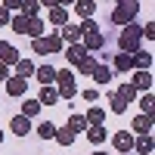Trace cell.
I'll use <instances>...</instances> for the list:
<instances>
[{"instance_id":"1","label":"cell","mask_w":155,"mask_h":155,"mask_svg":"<svg viewBox=\"0 0 155 155\" xmlns=\"http://www.w3.org/2000/svg\"><path fill=\"white\" fill-rule=\"evenodd\" d=\"M81 47L87 50V53H93V50H102L106 47V34L99 31V25L93 22V19H84V25H81Z\"/></svg>"},{"instance_id":"2","label":"cell","mask_w":155,"mask_h":155,"mask_svg":"<svg viewBox=\"0 0 155 155\" xmlns=\"http://www.w3.org/2000/svg\"><path fill=\"white\" fill-rule=\"evenodd\" d=\"M140 44H143V31H140V25H124V31L118 34V50L121 53H137Z\"/></svg>"},{"instance_id":"3","label":"cell","mask_w":155,"mask_h":155,"mask_svg":"<svg viewBox=\"0 0 155 155\" xmlns=\"http://www.w3.org/2000/svg\"><path fill=\"white\" fill-rule=\"evenodd\" d=\"M56 93L59 96H65V99H71V96H78V84H74V71L71 68H62V71H56Z\"/></svg>"},{"instance_id":"4","label":"cell","mask_w":155,"mask_h":155,"mask_svg":"<svg viewBox=\"0 0 155 155\" xmlns=\"http://www.w3.org/2000/svg\"><path fill=\"white\" fill-rule=\"evenodd\" d=\"M137 12H140L137 3H118V6L112 9V22H115V25H130V22L137 19Z\"/></svg>"},{"instance_id":"5","label":"cell","mask_w":155,"mask_h":155,"mask_svg":"<svg viewBox=\"0 0 155 155\" xmlns=\"http://www.w3.org/2000/svg\"><path fill=\"white\" fill-rule=\"evenodd\" d=\"M22 56H19V50L12 47L9 41H0V62H3V65H16Z\"/></svg>"},{"instance_id":"6","label":"cell","mask_w":155,"mask_h":155,"mask_svg":"<svg viewBox=\"0 0 155 155\" xmlns=\"http://www.w3.org/2000/svg\"><path fill=\"white\" fill-rule=\"evenodd\" d=\"M130 65H134V71H149V65H152V53H146V50L130 53Z\"/></svg>"},{"instance_id":"7","label":"cell","mask_w":155,"mask_h":155,"mask_svg":"<svg viewBox=\"0 0 155 155\" xmlns=\"http://www.w3.org/2000/svg\"><path fill=\"white\" fill-rule=\"evenodd\" d=\"M25 90H28V81H25V78H16V74L6 78V93L9 96H22Z\"/></svg>"},{"instance_id":"8","label":"cell","mask_w":155,"mask_h":155,"mask_svg":"<svg viewBox=\"0 0 155 155\" xmlns=\"http://www.w3.org/2000/svg\"><path fill=\"white\" fill-rule=\"evenodd\" d=\"M112 143H115L118 152H130V149H134V137L127 134V130H118V134L112 137Z\"/></svg>"},{"instance_id":"9","label":"cell","mask_w":155,"mask_h":155,"mask_svg":"<svg viewBox=\"0 0 155 155\" xmlns=\"http://www.w3.org/2000/svg\"><path fill=\"white\" fill-rule=\"evenodd\" d=\"M81 25H62V31H59V37L62 41H68V44H81Z\"/></svg>"},{"instance_id":"10","label":"cell","mask_w":155,"mask_h":155,"mask_svg":"<svg viewBox=\"0 0 155 155\" xmlns=\"http://www.w3.org/2000/svg\"><path fill=\"white\" fill-rule=\"evenodd\" d=\"M87 140H90V143H93V146H99V143H106V140H109V134H106V127H102V124H96V127H87Z\"/></svg>"},{"instance_id":"11","label":"cell","mask_w":155,"mask_h":155,"mask_svg":"<svg viewBox=\"0 0 155 155\" xmlns=\"http://www.w3.org/2000/svg\"><path fill=\"white\" fill-rule=\"evenodd\" d=\"M9 130L16 134V137H25V134L31 130V124H28V118H25V115H16V118L9 121Z\"/></svg>"},{"instance_id":"12","label":"cell","mask_w":155,"mask_h":155,"mask_svg":"<svg viewBox=\"0 0 155 155\" xmlns=\"http://www.w3.org/2000/svg\"><path fill=\"white\" fill-rule=\"evenodd\" d=\"M34 74H37V81H41V87H47V84L56 81V68H53V65H41V68H34Z\"/></svg>"},{"instance_id":"13","label":"cell","mask_w":155,"mask_h":155,"mask_svg":"<svg viewBox=\"0 0 155 155\" xmlns=\"http://www.w3.org/2000/svg\"><path fill=\"white\" fill-rule=\"evenodd\" d=\"M130 84H134V90H146V93H149V90H152V74L149 71H137Z\"/></svg>"},{"instance_id":"14","label":"cell","mask_w":155,"mask_h":155,"mask_svg":"<svg viewBox=\"0 0 155 155\" xmlns=\"http://www.w3.org/2000/svg\"><path fill=\"white\" fill-rule=\"evenodd\" d=\"M152 146H155V143H152V134H140V137L134 140V149H137L140 155H149Z\"/></svg>"},{"instance_id":"15","label":"cell","mask_w":155,"mask_h":155,"mask_svg":"<svg viewBox=\"0 0 155 155\" xmlns=\"http://www.w3.org/2000/svg\"><path fill=\"white\" fill-rule=\"evenodd\" d=\"M93 0H74V12H78V16H81V19H93Z\"/></svg>"},{"instance_id":"16","label":"cell","mask_w":155,"mask_h":155,"mask_svg":"<svg viewBox=\"0 0 155 155\" xmlns=\"http://www.w3.org/2000/svg\"><path fill=\"white\" fill-rule=\"evenodd\" d=\"M134 130L137 134H152V115H137L134 118Z\"/></svg>"},{"instance_id":"17","label":"cell","mask_w":155,"mask_h":155,"mask_svg":"<svg viewBox=\"0 0 155 155\" xmlns=\"http://www.w3.org/2000/svg\"><path fill=\"white\" fill-rule=\"evenodd\" d=\"M37 102H41V106H53V102H59V93H56V87H41V99H37Z\"/></svg>"},{"instance_id":"18","label":"cell","mask_w":155,"mask_h":155,"mask_svg":"<svg viewBox=\"0 0 155 155\" xmlns=\"http://www.w3.org/2000/svg\"><path fill=\"white\" fill-rule=\"evenodd\" d=\"M84 56H87V50H84L81 44H71V47H68V53H65V59H68V65H78V62H81Z\"/></svg>"},{"instance_id":"19","label":"cell","mask_w":155,"mask_h":155,"mask_svg":"<svg viewBox=\"0 0 155 155\" xmlns=\"http://www.w3.org/2000/svg\"><path fill=\"white\" fill-rule=\"evenodd\" d=\"M112 65H115V71H130L134 65H130V53H121V56H112Z\"/></svg>"},{"instance_id":"20","label":"cell","mask_w":155,"mask_h":155,"mask_svg":"<svg viewBox=\"0 0 155 155\" xmlns=\"http://www.w3.org/2000/svg\"><path fill=\"white\" fill-rule=\"evenodd\" d=\"M50 22L53 25H68V9L65 6H53L50 9Z\"/></svg>"},{"instance_id":"21","label":"cell","mask_w":155,"mask_h":155,"mask_svg":"<svg viewBox=\"0 0 155 155\" xmlns=\"http://www.w3.org/2000/svg\"><path fill=\"white\" fill-rule=\"evenodd\" d=\"M34 74V62L31 59H19L16 62V78H31Z\"/></svg>"},{"instance_id":"22","label":"cell","mask_w":155,"mask_h":155,"mask_svg":"<svg viewBox=\"0 0 155 155\" xmlns=\"http://www.w3.org/2000/svg\"><path fill=\"white\" fill-rule=\"evenodd\" d=\"M19 12H22V16H28V19H34L37 12H41V3H37V0H22Z\"/></svg>"},{"instance_id":"23","label":"cell","mask_w":155,"mask_h":155,"mask_svg":"<svg viewBox=\"0 0 155 155\" xmlns=\"http://www.w3.org/2000/svg\"><path fill=\"white\" fill-rule=\"evenodd\" d=\"M44 41H47V53H59V50H62V37H59V31L47 34Z\"/></svg>"},{"instance_id":"24","label":"cell","mask_w":155,"mask_h":155,"mask_svg":"<svg viewBox=\"0 0 155 155\" xmlns=\"http://www.w3.org/2000/svg\"><path fill=\"white\" fill-rule=\"evenodd\" d=\"M96 65H99V62H96L93 56L87 53V56H84L81 62H78V71H81V74H93V68H96Z\"/></svg>"},{"instance_id":"25","label":"cell","mask_w":155,"mask_h":155,"mask_svg":"<svg viewBox=\"0 0 155 155\" xmlns=\"http://www.w3.org/2000/svg\"><path fill=\"white\" fill-rule=\"evenodd\" d=\"M84 121H87L90 127H96V124H102V121H106V112H102V109H90V112L84 115Z\"/></svg>"},{"instance_id":"26","label":"cell","mask_w":155,"mask_h":155,"mask_svg":"<svg viewBox=\"0 0 155 155\" xmlns=\"http://www.w3.org/2000/svg\"><path fill=\"white\" fill-rule=\"evenodd\" d=\"M37 112H41V102H37V99H25L22 102V115H25V118H34Z\"/></svg>"},{"instance_id":"27","label":"cell","mask_w":155,"mask_h":155,"mask_svg":"<svg viewBox=\"0 0 155 155\" xmlns=\"http://www.w3.org/2000/svg\"><path fill=\"white\" fill-rule=\"evenodd\" d=\"M65 127H68L71 134H78V130H87V121H84V115H71Z\"/></svg>"},{"instance_id":"28","label":"cell","mask_w":155,"mask_h":155,"mask_svg":"<svg viewBox=\"0 0 155 155\" xmlns=\"http://www.w3.org/2000/svg\"><path fill=\"white\" fill-rule=\"evenodd\" d=\"M37 137H41V140H53L56 137V124L53 121H44L41 127H37Z\"/></svg>"},{"instance_id":"29","label":"cell","mask_w":155,"mask_h":155,"mask_svg":"<svg viewBox=\"0 0 155 155\" xmlns=\"http://www.w3.org/2000/svg\"><path fill=\"white\" fill-rule=\"evenodd\" d=\"M115 93H118L124 102H134V99H137V90H134V84H121L118 90H115Z\"/></svg>"},{"instance_id":"30","label":"cell","mask_w":155,"mask_h":155,"mask_svg":"<svg viewBox=\"0 0 155 155\" xmlns=\"http://www.w3.org/2000/svg\"><path fill=\"white\" fill-rule=\"evenodd\" d=\"M53 140H56L59 146H71V143H74V134L68 130V127H62V130H56V137H53Z\"/></svg>"},{"instance_id":"31","label":"cell","mask_w":155,"mask_h":155,"mask_svg":"<svg viewBox=\"0 0 155 155\" xmlns=\"http://www.w3.org/2000/svg\"><path fill=\"white\" fill-rule=\"evenodd\" d=\"M25 34H31V37H41V34H44V22H41V16L28 19V31H25Z\"/></svg>"},{"instance_id":"32","label":"cell","mask_w":155,"mask_h":155,"mask_svg":"<svg viewBox=\"0 0 155 155\" xmlns=\"http://www.w3.org/2000/svg\"><path fill=\"white\" fill-rule=\"evenodd\" d=\"M93 81H96V84H109V81H112V71H109L106 65H96V68H93Z\"/></svg>"},{"instance_id":"33","label":"cell","mask_w":155,"mask_h":155,"mask_svg":"<svg viewBox=\"0 0 155 155\" xmlns=\"http://www.w3.org/2000/svg\"><path fill=\"white\" fill-rule=\"evenodd\" d=\"M9 25H12V31H19V34H25V31H28V16H22V12H19L16 19H9Z\"/></svg>"},{"instance_id":"34","label":"cell","mask_w":155,"mask_h":155,"mask_svg":"<svg viewBox=\"0 0 155 155\" xmlns=\"http://www.w3.org/2000/svg\"><path fill=\"white\" fill-rule=\"evenodd\" d=\"M109 102H112V112H115V115H121V112L127 109V102H124L118 93H109Z\"/></svg>"},{"instance_id":"35","label":"cell","mask_w":155,"mask_h":155,"mask_svg":"<svg viewBox=\"0 0 155 155\" xmlns=\"http://www.w3.org/2000/svg\"><path fill=\"white\" fill-rule=\"evenodd\" d=\"M31 50H34L37 56H44V53H47V41H44V37H34V44H31Z\"/></svg>"},{"instance_id":"36","label":"cell","mask_w":155,"mask_h":155,"mask_svg":"<svg viewBox=\"0 0 155 155\" xmlns=\"http://www.w3.org/2000/svg\"><path fill=\"white\" fill-rule=\"evenodd\" d=\"M152 109H155V102H152V93H146V96H143V115H152Z\"/></svg>"},{"instance_id":"37","label":"cell","mask_w":155,"mask_h":155,"mask_svg":"<svg viewBox=\"0 0 155 155\" xmlns=\"http://www.w3.org/2000/svg\"><path fill=\"white\" fill-rule=\"evenodd\" d=\"M84 99H87V102H96V99H99V90H96V87L84 90Z\"/></svg>"},{"instance_id":"38","label":"cell","mask_w":155,"mask_h":155,"mask_svg":"<svg viewBox=\"0 0 155 155\" xmlns=\"http://www.w3.org/2000/svg\"><path fill=\"white\" fill-rule=\"evenodd\" d=\"M140 31H143V37L152 41V37H155V22H146V28H140Z\"/></svg>"},{"instance_id":"39","label":"cell","mask_w":155,"mask_h":155,"mask_svg":"<svg viewBox=\"0 0 155 155\" xmlns=\"http://www.w3.org/2000/svg\"><path fill=\"white\" fill-rule=\"evenodd\" d=\"M0 6H6V9H19L22 0H0Z\"/></svg>"},{"instance_id":"40","label":"cell","mask_w":155,"mask_h":155,"mask_svg":"<svg viewBox=\"0 0 155 155\" xmlns=\"http://www.w3.org/2000/svg\"><path fill=\"white\" fill-rule=\"evenodd\" d=\"M3 25H9V9L0 6V28H3Z\"/></svg>"},{"instance_id":"41","label":"cell","mask_w":155,"mask_h":155,"mask_svg":"<svg viewBox=\"0 0 155 155\" xmlns=\"http://www.w3.org/2000/svg\"><path fill=\"white\" fill-rule=\"evenodd\" d=\"M9 78V65H3V62H0V81H6Z\"/></svg>"},{"instance_id":"42","label":"cell","mask_w":155,"mask_h":155,"mask_svg":"<svg viewBox=\"0 0 155 155\" xmlns=\"http://www.w3.org/2000/svg\"><path fill=\"white\" fill-rule=\"evenodd\" d=\"M37 3H41V6H50V9H53V6H59V0H37Z\"/></svg>"},{"instance_id":"43","label":"cell","mask_w":155,"mask_h":155,"mask_svg":"<svg viewBox=\"0 0 155 155\" xmlns=\"http://www.w3.org/2000/svg\"><path fill=\"white\" fill-rule=\"evenodd\" d=\"M74 3V0H59V6H71Z\"/></svg>"},{"instance_id":"44","label":"cell","mask_w":155,"mask_h":155,"mask_svg":"<svg viewBox=\"0 0 155 155\" xmlns=\"http://www.w3.org/2000/svg\"><path fill=\"white\" fill-rule=\"evenodd\" d=\"M118 3H137V0H118Z\"/></svg>"},{"instance_id":"45","label":"cell","mask_w":155,"mask_h":155,"mask_svg":"<svg viewBox=\"0 0 155 155\" xmlns=\"http://www.w3.org/2000/svg\"><path fill=\"white\" fill-rule=\"evenodd\" d=\"M0 143H3V130H0Z\"/></svg>"},{"instance_id":"46","label":"cell","mask_w":155,"mask_h":155,"mask_svg":"<svg viewBox=\"0 0 155 155\" xmlns=\"http://www.w3.org/2000/svg\"><path fill=\"white\" fill-rule=\"evenodd\" d=\"M93 155H106V152H93Z\"/></svg>"},{"instance_id":"47","label":"cell","mask_w":155,"mask_h":155,"mask_svg":"<svg viewBox=\"0 0 155 155\" xmlns=\"http://www.w3.org/2000/svg\"><path fill=\"white\" fill-rule=\"evenodd\" d=\"M118 155H127V152H118Z\"/></svg>"}]
</instances>
